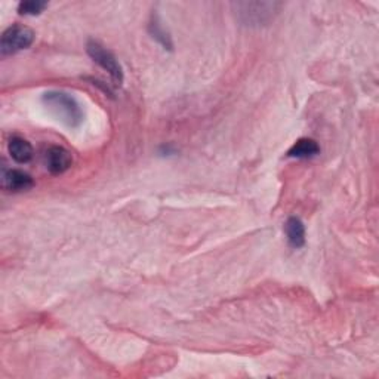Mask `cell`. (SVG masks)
<instances>
[{
    "instance_id": "1",
    "label": "cell",
    "mask_w": 379,
    "mask_h": 379,
    "mask_svg": "<svg viewBox=\"0 0 379 379\" xmlns=\"http://www.w3.org/2000/svg\"><path fill=\"white\" fill-rule=\"evenodd\" d=\"M45 106L70 128H79L84 122V111L75 97L63 90H49L42 97Z\"/></svg>"
},
{
    "instance_id": "2",
    "label": "cell",
    "mask_w": 379,
    "mask_h": 379,
    "mask_svg": "<svg viewBox=\"0 0 379 379\" xmlns=\"http://www.w3.org/2000/svg\"><path fill=\"white\" fill-rule=\"evenodd\" d=\"M234 12L246 27H262L270 24L279 14L282 3L278 2H237Z\"/></svg>"
},
{
    "instance_id": "3",
    "label": "cell",
    "mask_w": 379,
    "mask_h": 379,
    "mask_svg": "<svg viewBox=\"0 0 379 379\" xmlns=\"http://www.w3.org/2000/svg\"><path fill=\"white\" fill-rule=\"evenodd\" d=\"M35 32L26 26L9 27L0 39V52L3 57L14 55L19 50L28 49L35 42Z\"/></svg>"
},
{
    "instance_id": "4",
    "label": "cell",
    "mask_w": 379,
    "mask_h": 379,
    "mask_svg": "<svg viewBox=\"0 0 379 379\" xmlns=\"http://www.w3.org/2000/svg\"><path fill=\"white\" fill-rule=\"evenodd\" d=\"M86 50H88V55L94 59L101 68H104L107 71L116 85H122L123 68L117 61V58L113 55L108 49L95 42V40H89L86 45Z\"/></svg>"
},
{
    "instance_id": "5",
    "label": "cell",
    "mask_w": 379,
    "mask_h": 379,
    "mask_svg": "<svg viewBox=\"0 0 379 379\" xmlns=\"http://www.w3.org/2000/svg\"><path fill=\"white\" fill-rule=\"evenodd\" d=\"M46 168L52 175H61L73 165V157L64 147L54 146L46 151Z\"/></svg>"
},
{
    "instance_id": "6",
    "label": "cell",
    "mask_w": 379,
    "mask_h": 379,
    "mask_svg": "<svg viewBox=\"0 0 379 379\" xmlns=\"http://www.w3.org/2000/svg\"><path fill=\"white\" fill-rule=\"evenodd\" d=\"M2 184H3V188L8 191L21 193V191H27L30 188H33L35 181L32 177L28 175V173H26L23 171L9 169V171H3Z\"/></svg>"
},
{
    "instance_id": "7",
    "label": "cell",
    "mask_w": 379,
    "mask_h": 379,
    "mask_svg": "<svg viewBox=\"0 0 379 379\" xmlns=\"http://www.w3.org/2000/svg\"><path fill=\"white\" fill-rule=\"evenodd\" d=\"M8 151L17 163H28L33 159V147L24 138L12 137L11 139H9Z\"/></svg>"
},
{
    "instance_id": "8",
    "label": "cell",
    "mask_w": 379,
    "mask_h": 379,
    "mask_svg": "<svg viewBox=\"0 0 379 379\" xmlns=\"http://www.w3.org/2000/svg\"><path fill=\"white\" fill-rule=\"evenodd\" d=\"M284 233L292 248L300 249L305 244V227L298 217H291L286 221Z\"/></svg>"
},
{
    "instance_id": "9",
    "label": "cell",
    "mask_w": 379,
    "mask_h": 379,
    "mask_svg": "<svg viewBox=\"0 0 379 379\" xmlns=\"http://www.w3.org/2000/svg\"><path fill=\"white\" fill-rule=\"evenodd\" d=\"M320 153V147L311 138H301L295 142L288 151V156L292 159H313Z\"/></svg>"
},
{
    "instance_id": "10",
    "label": "cell",
    "mask_w": 379,
    "mask_h": 379,
    "mask_svg": "<svg viewBox=\"0 0 379 379\" xmlns=\"http://www.w3.org/2000/svg\"><path fill=\"white\" fill-rule=\"evenodd\" d=\"M148 32H150V35L153 36V39H156L157 42H159L163 48H165V49H172V48H173L171 35L168 33V30H166L165 27H163L162 19L159 18L157 14H153V15H151L150 24H148Z\"/></svg>"
},
{
    "instance_id": "11",
    "label": "cell",
    "mask_w": 379,
    "mask_h": 379,
    "mask_svg": "<svg viewBox=\"0 0 379 379\" xmlns=\"http://www.w3.org/2000/svg\"><path fill=\"white\" fill-rule=\"evenodd\" d=\"M48 8L46 2H40V0H27V2H21L18 5V12L21 15H39L42 14Z\"/></svg>"
}]
</instances>
